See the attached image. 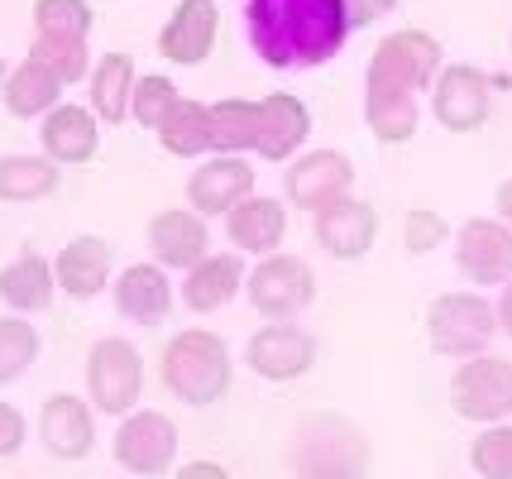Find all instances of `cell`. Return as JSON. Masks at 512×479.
Listing matches in <instances>:
<instances>
[{"instance_id": "60d3db41", "label": "cell", "mask_w": 512, "mask_h": 479, "mask_svg": "<svg viewBox=\"0 0 512 479\" xmlns=\"http://www.w3.org/2000/svg\"><path fill=\"white\" fill-rule=\"evenodd\" d=\"M0 82H5V63H0Z\"/></svg>"}, {"instance_id": "ffe728a7", "label": "cell", "mask_w": 512, "mask_h": 479, "mask_svg": "<svg viewBox=\"0 0 512 479\" xmlns=\"http://www.w3.org/2000/svg\"><path fill=\"white\" fill-rule=\"evenodd\" d=\"M225 230H230V245L245 254H268L283 245V235H288V211L283 202H273V197H254L249 192L240 206H230L225 211Z\"/></svg>"}, {"instance_id": "74e56055", "label": "cell", "mask_w": 512, "mask_h": 479, "mask_svg": "<svg viewBox=\"0 0 512 479\" xmlns=\"http://www.w3.org/2000/svg\"><path fill=\"white\" fill-rule=\"evenodd\" d=\"M498 326L512 336V278H508V288H503V297H498Z\"/></svg>"}, {"instance_id": "d6986e66", "label": "cell", "mask_w": 512, "mask_h": 479, "mask_svg": "<svg viewBox=\"0 0 512 479\" xmlns=\"http://www.w3.org/2000/svg\"><path fill=\"white\" fill-rule=\"evenodd\" d=\"M53 269H58V288H63L67 297L91 302V297L111 283V245H106L101 235H77V240H67L63 254L53 259Z\"/></svg>"}, {"instance_id": "9a60e30c", "label": "cell", "mask_w": 512, "mask_h": 479, "mask_svg": "<svg viewBox=\"0 0 512 479\" xmlns=\"http://www.w3.org/2000/svg\"><path fill=\"white\" fill-rule=\"evenodd\" d=\"M374 235H379V216L359 197H340L316 211V240L331 259H364L374 250Z\"/></svg>"}, {"instance_id": "cb8c5ba5", "label": "cell", "mask_w": 512, "mask_h": 479, "mask_svg": "<svg viewBox=\"0 0 512 479\" xmlns=\"http://www.w3.org/2000/svg\"><path fill=\"white\" fill-rule=\"evenodd\" d=\"M58 293V269L48 264L44 254L24 250L15 264L0 269V297L15 307V312H44Z\"/></svg>"}, {"instance_id": "6da1fadb", "label": "cell", "mask_w": 512, "mask_h": 479, "mask_svg": "<svg viewBox=\"0 0 512 479\" xmlns=\"http://www.w3.org/2000/svg\"><path fill=\"white\" fill-rule=\"evenodd\" d=\"M350 29L345 0H249V44L268 68H321Z\"/></svg>"}, {"instance_id": "7c38bea8", "label": "cell", "mask_w": 512, "mask_h": 479, "mask_svg": "<svg viewBox=\"0 0 512 479\" xmlns=\"http://www.w3.org/2000/svg\"><path fill=\"white\" fill-rule=\"evenodd\" d=\"M245 365L268 384H288V379H302L316 365V341L302 326H264V331L249 336Z\"/></svg>"}, {"instance_id": "836d02e7", "label": "cell", "mask_w": 512, "mask_h": 479, "mask_svg": "<svg viewBox=\"0 0 512 479\" xmlns=\"http://www.w3.org/2000/svg\"><path fill=\"white\" fill-rule=\"evenodd\" d=\"M178 101H182V96H178V87H173L168 77H139V82H134L130 115L139 120V125H144V130H158Z\"/></svg>"}, {"instance_id": "8d00e7d4", "label": "cell", "mask_w": 512, "mask_h": 479, "mask_svg": "<svg viewBox=\"0 0 512 479\" xmlns=\"http://www.w3.org/2000/svg\"><path fill=\"white\" fill-rule=\"evenodd\" d=\"M345 5H350V24H355V29L383 20V15L393 10V0H345Z\"/></svg>"}, {"instance_id": "ba28073f", "label": "cell", "mask_w": 512, "mask_h": 479, "mask_svg": "<svg viewBox=\"0 0 512 479\" xmlns=\"http://www.w3.org/2000/svg\"><path fill=\"white\" fill-rule=\"evenodd\" d=\"M245 293L254 302V312L264 317H292L316 297V278L307 269V259L297 254H268L254 264V274L245 278Z\"/></svg>"}, {"instance_id": "e0dca14e", "label": "cell", "mask_w": 512, "mask_h": 479, "mask_svg": "<svg viewBox=\"0 0 512 479\" xmlns=\"http://www.w3.org/2000/svg\"><path fill=\"white\" fill-rule=\"evenodd\" d=\"M206 245H211V235H206L197 206L192 211H158L149 221V250L163 269H192L197 259H206Z\"/></svg>"}, {"instance_id": "d4e9b609", "label": "cell", "mask_w": 512, "mask_h": 479, "mask_svg": "<svg viewBox=\"0 0 512 479\" xmlns=\"http://www.w3.org/2000/svg\"><path fill=\"white\" fill-rule=\"evenodd\" d=\"M58 92H63L58 72H48L39 58H24L20 68L5 77V111L15 120H39L58 106Z\"/></svg>"}, {"instance_id": "f1b7e54d", "label": "cell", "mask_w": 512, "mask_h": 479, "mask_svg": "<svg viewBox=\"0 0 512 479\" xmlns=\"http://www.w3.org/2000/svg\"><path fill=\"white\" fill-rule=\"evenodd\" d=\"M417 96H364V120L383 144H407L417 135Z\"/></svg>"}, {"instance_id": "603a6c76", "label": "cell", "mask_w": 512, "mask_h": 479, "mask_svg": "<svg viewBox=\"0 0 512 479\" xmlns=\"http://www.w3.org/2000/svg\"><path fill=\"white\" fill-rule=\"evenodd\" d=\"M96 111L82 106H53L44 115V154L53 163H87L96 154Z\"/></svg>"}, {"instance_id": "e575fe53", "label": "cell", "mask_w": 512, "mask_h": 479, "mask_svg": "<svg viewBox=\"0 0 512 479\" xmlns=\"http://www.w3.org/2000/svg\"><path fill=\"white\" fill-rule=\"evenodd\" d=\"M446 235H450L446 221H441L436 211H422V206H417V211H407V221H402V245H407L412 254H431Z\"/></svg>"}, {"instance_id": "3957f363", "label": "cell", "mask_w": 512, "mask_h": 479, "mask_svg": "<svg viewBox=\"0 0 512 479\" xmlns=\"http://www.w3.org/2000/svg\"><path fill=\"white\" fill-rule=\"evenodd\" d=\"M163 384L192 408L221 403L230 388V345L216 331H178L163 350Z\"/></svg>"}, {"instance_id": "5bb4252c", "label": "cell", "mask_w": 512, "mask_h": 479, "mask_svg": "<svg viewBox=\"0 0 512 479\" xmlns=\"http://www.w3.org/2000/svg\"><path fill=\"white\" fill-rule=\"evenodd\" d=\"M216 29H221L216 0H182L178 10H173V20L163 24V34H158V53L168 63L197 68L216 48Z\"/></svg>"}, {"instance_id": "44dd1931", "label": "cell", "mask_w": 512, "mask_h": 479, "mask_svg": "<svg viewBox=\"0 0 512 479\" xmlns=\"http://www.w3.org/2000/svg\"><path fill=\"white\" fill-rule=\"evenodd\" d=\"M240 283H245V264H240V254H206L197 259L192 269H187V283H182V302L192 307V312H221L230 297L240 293Z\"/></svg>"}, {"instance_id": "9c48e42d", "label": "cell", "mask_w": 512, "mask_h": 479, "mask_svg": "<svg viewBox=\"0 0 512 479\" xmlns=\"http://www.w3.org/2000/svg\"><path fill=\"white\" fill-rule=\"evenodd\" d=\"M431 111L436 120L455 130V135H469L479 130L493 111V82L479 68L469 63H455V68H441V77L431 82Z\"/></svg>"}, {"instance_id": "7402d4cb", "label": "cell", "mask_w": 512, "mask_h": 479, "mask_svg": "<svg viewBox=\"0 0 512 479\" xmlns=\"http://www.w3.org/2000/svg\"><path fill=\"white\" fill-rule=\"evenodd\" d=\"M115 307H120V317H130V321L168 317L173 283H168V274L158 264H130L125 274L115 278Z\"/></svg>"}, {"instance_id": "4fadbf2b", "label": "cell", "mask_w": 512, "mask_h": 479, "mask_svg": "<svg viewBox=\"0 0 512 479\" xmlns=\"http://www.w3.org/2000/svg\"><path fill=\"white\" fill-rule=\"evenodd\" d=\"M350 187H355V168L335 149H312L288 168V202L302 211H321V206L340 202V197H350Z\"/></svg>"}, {"instance_id": "8992f818", "label": "cell", "mask_w": 512, "mask_h": 479, "mask_svg": "<svg viewBox=\"0 0 512 479\" xmlns=\"http://www.w3.org/2000/svg\"><path fill=\"white\" fill-rule=\"evenodd\" d=\"M87 388H91V403L101 412H111V417L134 412L139 388H144V355L130 341H120V336L96 341L87 355Z\"/></svg>"}, {"instance_id": "f35d334b", "label": "cell", "mask_w": 512, "mask_h": 479, "mask_svg": "<svg viewBox=\"0 0 512 479\" xmlns=\"http://www.w3.org/2000/svg\"><path fill=\"white\" fill-rule=\"evenodd\" d=\"M498 216H503V221L512 226V178H508L503 187H498Z\"/></svg>"}, {"instance_id": "d590c367", "label": "cell", "mask_w": 512, "mask_h": 479, "mask_svg": "<svg viewBox=\"0 0 512 479\" xmlns=\"http://www.w3.org/2000/svg\"><path fill=\"white\" fill-rule=\"evenodd\" d=\"M24 446V417L15 403H0V456H15Z\"/></svg>"}, {"instance_id": "ac0fdd59", "label": "cell", "mask_w": 512, "mask_h": 479, "mask_svg": "<svg viewBox=\"0 0 512 479\" xmlns=\"http://www.w3.org/2000/svg\"><path fill=\"white\" fill-rule=\"evenodd\" d=\"M39 432H44V446L58 460H82L91 451V441H96V417L77 393H53L44 403Z\"/></svg>"}, {"instance_id": "484cf974", "label": "cell", "mask_w": 512, "mask_h": 479, "mask_svg": "<svg viewBox=\"0 0 512 479\" xmlns=\"http://www.w3.org/2000/svg\"><path fill=\"white\" fill-rule=\"evenodd\" d=\"M134 58L130 53H106L96 68H91V111L96 120L106 125H120L130 115V101H134Z\"/></svg>"}, {"instance_id": "d6a6232c", "label": "cell", "mask_w": 512, "mask_h": 479, "mask_svg": "<svg viewBox=\"0 0 512 479\" xmlns=\"http://www.w3.org/2000/svg\"><path fill=\"white\" fill-rule=\"evenodd\" d=\"M91 5L87 0H39L34 5V24L39 34H67V39H87L91 34Z\"/></svg>"}, {"instance_id": "5b68a950", "label": "cell", "mask_w": 512, "mask_h": 479, "mask_svg": "<svg viewBox=\"0 0 512 479\" xmlns=\"http://www.w3.org/2000/svg\"><path fill=\"white\" fill-rule=\"evenodd\" d=\"M498 331H503L498 307L479 293H446L426 312V336H431V350H441V355H460V360L479 355V350H489Z\"/></svg>"}, {"instance_id": "8fae6325", "label": "cell", "mask_w": 512, "mask_h": 479, "mask_svg": "<svg viewBox=\"0 0 512 479\" xmlns=\"http://www.w3.org/2000/svg\"><path fill=\"white\" fill-rule=\"evenodd\" d=\"M115 460L134 475H168L178 460V427L163 412H125L115 432Z\"/></svg>"}, {"instance_id": "52a82bcc", "label": "cell", "mask_w": 512, "mask_h": 479, "mask_svg": "<svg viewBox=\"0 0 512 479\" xmlns=\"http://www.w3.org/2000/svg\"><path fill=\"white\" fill-rule=\"evenodd\" d=\"M450 408L469 422H503L512 412V360L498 355H465L450 379Z\"/></svg>"}, {"instance_id": "ab89813d", "label": "cell", "mask_w": 512, "mask_h": 479, "mask_svg": "<svg viewBox=\"0 0 512 479\" xmlns=\"http://www.w3.org/2000/svg\"><path fill=\"white\" fill-rule=\"evenodd\" d=\"M197 475H211V479H221L225 470H221V465H187V470H182V479H197Z\"/></svg>"}, {"instance_id": "7a4b0ae2", "label": "cell", "mask_w": 512, "mask_h": 479, "mask_svg": "<svg viewBox=\"0 0 512 479\" xmlns=\"http://www.w3.org/2000/svg\"><path fill=\"white\" fill-rule=\"evenodd\" d=\"M312 130L307 106L288 92L264 101H216L211 106V149L216 154H259L268 163L292 159Z\"/></svg>"}, {"instance_id": "4dcf8cb0", "label": "cell", "mask_w": 512, "mask_h": 479, "mask_svg": "<svg viewBox=\"0 0 512 479\" xmlns=\"http://www.w3.org/2000/svg\"><path fill=\"white\" fill-rule=\"evenodd\" d=\"M39 360V331L24 317H0V384H15Z\"/></svg>"}, {"instance_id": "30bf717a", "label": "cell", "mask_w": 512, "mask_h": 479, "mask_svg": "<svg viewBox=\"0 0 512 479\" xmlns=\"http://www.w3.org/2000/svg\"><path fill=\"white\" fill-rule=\"evenodd\" d=\"M455 264L479 288L508 283L512 278V226L503 216H474V221H465L460 240H455Z\"/></svg>"}, {"instance_id": "2e32d148", "label": "cell", "mask_w": 512, "mask_h": 479, "mask_svg": "<svg viewBox=\"0 0 512 479\" xmlns=\"http://www.w3.org/2000/svg\"><path fill=\"white\" fill-rule=\"evenodd\" d=\"M249 192H254V168L240 154H216L187 178V202L197 206L201 216H225L230 206L245 202Z\"/></svg>"}, {"instance_id": "277c9868", "label": "cell", "mask_w": 512, "mask_h": 479, "mask_svg": "<svg viewBox=\"0 0 512 479\" xmlns=\"http://www.w3.org/2000/svg\"><path fill=\"white\" fill-rule=\"evenodd\" d=\"M441 77V44L422 29L388 34L364 72V96H422Z\"/></svg>"}, {"instance_id": "83f0119b", "label": "cell", "mask_w": 512, "mask_h": 479, "mask_svg": "<svg viewBox=\"0 0 512 479\" xmlns=\"http://www.w3.org/2000/svg\"><path fill=\"white\" fill-rule=\"evenodd\" d=\"M154 135H158V144H163L168 154H178V159L206 154V149H211V106H201V101H187V96H182Z\"/></svg>"}, {"instance_id": "f546056e", "label": "cell", "mask_w": 512, "mask_h": 479, "mask_svg": "<svg viewBox=\"0 0 512 479\" xmlns=\"http://www.w3.org/2000/svg\"><path fill=\"white\" fill-rule=\"evenodd\" d=\"M29 58H39L48 72H58V82H82L91 72L87 58V39H67V34H34V48Z\"/></svg>"}, {"instance_id": "4316f807", "label": "cell", "mask_w": 512, "mask_h": 479, "mask_svg": "<svg viewBox=\"0 0 512 479\" xmlns=\"http://www.w3.org/2000/svg\"><path fill=\"white\" fill-rule=\"evenodd\" d=\"M58 163L34 159V154H5L0 159V202H39L48 192H58Z\"/></svg>"}, {"instance_id": "1f68e13d", "label": "cell", "mask_w": 512, "mask_h": 479, "mask_svg": "<svg viewBox=\"0 0 512 479\" xmlns=\"http://www.w3.org/2000/svg\"><path fill=\"white\" fill-rule=\"evenodd\" d=\"M469 460L484 479H512V427L484 422V432L469 446Z\"/></svg>"}]
</instances>
